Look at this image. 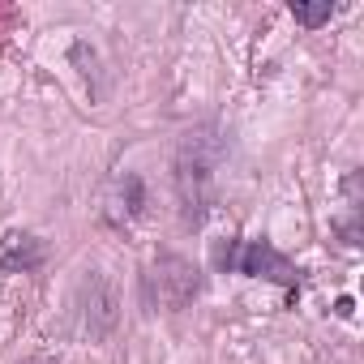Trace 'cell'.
Listing matches in <instances>:
<instances>
[{"instance_id": "obj_2", "label": "cell", "mask_w": 364, "mask_h": 364, "mask_svg": "<svg viewBox=\"0 0 364 364\" xmlns=\"http://www.w3.org/2000/svg\"><path fill=\"white\" fill-rule=\"evenodd\" d=\"M43 249L35 245V236H5V245H0V270H26V266H39Z\"/></svg>"}, {"instance_id": "obj_1", "label": "cell", "mask_w": 364, "mask_h": 364, "mask_svg": "<svg viewBox=\"0 0 364 364\" xmlns=\"http://www.w3.org/2000/svg\"><path fill=\"white\" fill-rule=\"evenodd\" d=\"M219 266H228V270H240V274H249V279H270V283H283L287 291H296L300 287V270L270 245V240H249L240 253L228 245L223 253H219Z\"/></svg>"}, {"instance_id": "obj_3", "label": "cell", "mask_w": 364, "mask_h": 364, "mask_svg": "<svg viewBox=\"0 0 364 364\" xmlns=\"http://www.w3.org/2000/svg\"><path fill=\"white\" fill-rule=\"evenodd\" d=\"M334 14H338V5H330V0H317V5H304V0H291V18H296L300 26H309V31L326 26Z\"/></svg>"}]
</instances>
